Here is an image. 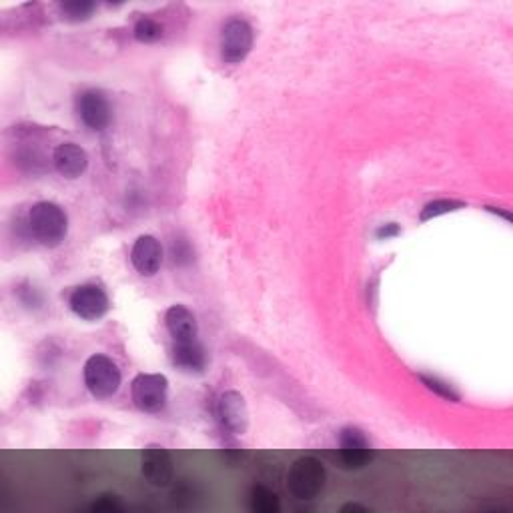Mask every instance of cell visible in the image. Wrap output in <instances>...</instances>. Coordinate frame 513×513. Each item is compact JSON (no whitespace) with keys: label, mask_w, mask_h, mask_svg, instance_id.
<instances>
[{"label":"cell","mask_w":513,"mask_h":513,"mask_svg":"<svg viewBox=\"0 0 513 513\" xmlns=\"http://www.w3.org/2000/svg\"><path fill=\"white\" fill-rule=\"evenodd\" d=\"M29 227L41 245L59 247L69 233V217L57 203L41 201L29 213Z\"/></svg>","instance_id":"1"},{"label":"cell","mask_w":513,"mask_h":513,"mask_svg":"<svg viewBox=\"0 0 513 513\" xmlns=\"http://www.w3.org/2000/svg\"><path fill=\"white\" fill-rule=\"evenodd\" d=\"M85 385L97 399L113 397L121 387V369L107 355H93L85 363Z\"/></svg>","instance_id":"2"},{"label":"cell","mask_w":513,"mask_h":513,"mask_svg":"<svg viewBox=\"0 0 513 513\" xmlns=\"http://www.w3.org/2000/svg\"><path fill=\"white\" fill-rule=\"evenodd\" d=\"M169 381L161 373H141L133 379L131 397L143 413H159L167 405Z\"/></svg>","instance_id":"3"},{"label":"cell","mask_w":513,"mask_h":513,"mask_svg":"<svg viewBox=\"0 0 513 513\" xmlns=\"http://www.w3.org/2000/svg\"><path fill=\"white\" fill-rule=\"evenodd\" d=\"M253 47V29L247 21L233 19L223 27L221 57L229 65H237L247 59Z\"/></svg>","instance_id":"4"},{"label":"cell","mask_w":513,"mask_h":513,"mask_svg":"<svg viewBox=\"0 0 513 513\" xmlns=\"http://www.w3.org/2000/svg\"><path fill=\"white\" fill-rule=\"evenodd\" d=\"M323 481H325L323 463L313 457H303L295 461L289 473V487L301 499H311L323 487Z\"/></svg>","instance_id":"5"},{"label":"cell","mask_w":513,"mask_h":513,"mask_svg":"<svg viewBox=\"0 0 513 513\" xmlns=\"http://www.w3.org/2000/svg\"><path fill=\"white\" fill-rule=\"evenodd\" d=\"M69 305L73 309V313L85 321H97L101 317L107 315L109 311V297L107 293L103 291V287L99 285H93V283H87V285H81L77 287L73 293H71V299H69Z\"/></svg>","instance_id":"6"},{"label":"cell","mask_w":513,"mask_h":513,"mask_svg":"<svg viewBox=\"0 0 513 513\" xmlns=\"http://www.w3.org/2000/svg\"><path fill=\"white\" fill-rule=\"evenodd\" d=\"M77 111L81 121L93 131H103L111 123V105L107 97L99 91H85L83 95H79Z\"/></svg>","instance_id":"7"},{"label":"cell","mask_w":513,"mask_h":513,"mask_svg":"<svg viewBox=\"0 0 513 513\" xmlns=\"http://www.w3.org/2000/svg\"><path fill=\"white\" fill-rule=\"evenodd\" d=\"M217 413L223 427L235 435H243L249 425V409L245 397L237 391H227L219 397Z\"/></svg>","instance_id":"8"},{"label":"cell","mask_w":513,"mask_h":513,"mask_svg":"<svg viewBox=\"0 0 513 513\" xmlns=\"http://www.w3.org/2000/svg\"><path fill=\"white\" fill-rule=\"evenodd\" d=\"M131 263L143 277H153L163 265V247L153 235H143L131 249Z\"/></svg>","instance_id":"9"},{"label":"cell","mask_w":513,"mask_h":513,"mask_svg":"<svg viewBox=\"0 0 513 513\" xmlns=\"http://www.w3.org/2000/svg\"><path fill=\"white\" fill-rule=\"evenodd\" d=\"M53 163H55V169L59 171V175H63L65 179H77L87 171L89 155L83 147H79L75 143H63L55 149Z\"/></svg>","instance_id":"10"},{"label":"cell","mask_w":513,"mask_h":513,"mask_svg":"<svg viewBox=\"0 0 513 513\" xmlns=\"http://www.w3.org/2000/svg\"><path fill=\"white\" fill-rule=\"evenodd\" d=\"M165 325L175 343L195 341L199 333L197 317L185 305H173L165 313Z\"/></svg>","instance_id":"11"},{"label":"cell","mask_w":513,"mask_h":513,"mask_svg":"<svg viewBox=\"0 0 513 513\" xmlns=\"http://www.w3.org/2000/svg\"><path fill=\"white\" fill-rule=\"evenodd\" d=\"M341 455L349 467H361L371 457V445L363 431L357 427L341 431Z\"/></svg>","instance_id":"12"},{"label":"cell","mask_w":513,"mask_h":513,"mask_svg":"<svg viewBox=\"0 0 513 513\" xmlns=\"http://www.w3.org/2000/svg\"><path fill=\"white\" fill-rule=\"evenodd\" d=\"M171 457L163 447H149L143 453V475L153 485H167L171 479Z\"/></svg>","instance_id":"13"},{"label":"cell","mask_w":513,"mask_h":513,"mask_svg":"<svg viewBox=\"0 0 513 513\" xmlns=\"http://www.w3.org/2000/svg\"><path fill=\"white\" fill-rule=\"evenodd\" d=\"M173 363L187 373H203L207 367V355L199 339L187 343H175L173 347Z\"/></svg>","instance_id":"14"},{"label":"cell","mask_w":513,"mask_h":513,"mask_svg":"<svg viewBox=\"0 0 513 513\" xmlns=\"http://www.w3.org/2000/svg\"><path fill=\"white\" fill-rule=\"evenodd\" d=\"M133 35H135V39H137L139 43H143V45H153V43L161 41L165 33H163V27H161L157 21L143 17V19L137 21V25H135V29H133Z\"/></svg>","instance_id":"15"},{"label":"cell","mask_w":513,"mask_h":513,"mask_svg":"<svg viewBox=\"0 0 513 513\" xmlns=\"http://www.w3.org/2000/svg\"><path fill=\"white\" fill-rule=\"evenodd\" d=\"M95 11V3L91 0H69V3L61 5V13L67 21L79 23V21H87Z\"/></svg>","instance_id":"16"},{"label":"cell","mask_w":513,"mask_h":513,"mask_svg":"<svg viewBox=\"0 0 513 513\" xmlns=\"http://www.w3.org/2000/svg\"><path fill=\"white\" fill-rule=\"evenodd\" d=\"M253 513H279L277 495L265 487L253 489Z\"/></svg>","instance_id":"17"},{"label":"cell","mask_w":513,"mask_h":513,"mask_svg":"<svg viewBox=\"0 0 513 513\" xmlns=\"http://www.w3.org/2000/svg\"><path fill=\"white\" fill-rule=\"evenodd\" d=\"M459 207H463V203H459V201H447V199H443V201H433V203L425 205V209L421 211V221H429V219H433V217H437V215L451 213V211H455V209H459Z\"/></svg>","instance_id":"18"},{"label":"cell","mask_w":513,"mask_h":513,"mask_svg":"<svg viewBox=\"0 0 513 513\" xmlns=\"http://www.w3.org/2000/svg\"><path fill=\"white\" fill-rule=\"evenodd\" d=\"M399 233V227L395 225V223H389V225H385V227H381L379 231H377V237L379 239H391V237H395Z\"/></svg>","instance_id":"19"}]
</instances>
